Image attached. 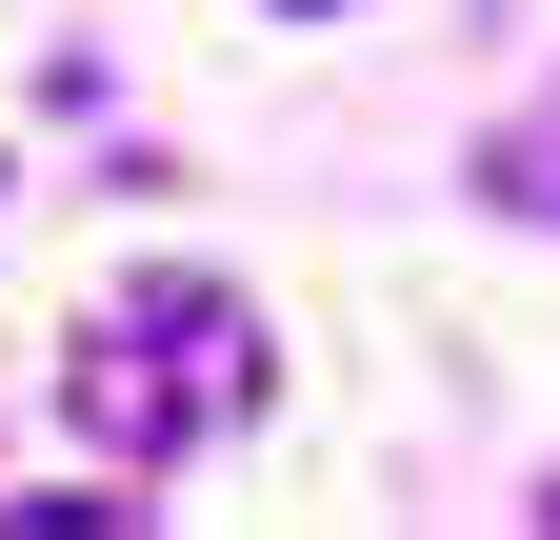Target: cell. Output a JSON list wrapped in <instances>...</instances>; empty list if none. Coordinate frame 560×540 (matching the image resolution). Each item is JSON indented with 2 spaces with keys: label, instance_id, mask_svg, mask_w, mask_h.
<instances>
[{
  "label": "cell",
  "instance_id": "cell-1",
  "mask_svg": "<svg viewBox=\"0 0 560 540\" xmlns=\"http://www.w3.org/2000/svg\"><path fill=\"white\" fill-rule=\"evenodd\" d=\"M60 400H81V441H101V460H180V421H200L221 380H200V361H140V320H101V341L60 361Z\"/></svg>",
  "mask_w": 560,
  "mask_h": 540
},
{
  "label": "cell",
  "instance_id": "cell-2",
  "mask_svg": "<svg viewBox=\"0 0 560 540\" xmlns=\"http://www.w3.org/2000/svg\"><path fill=\"white\" fill-rule=\"evenodd\" d=\"M101 520H140V501H101V481H60V501H0V540H101Z\"/></svg>",
  "mask_w": 560,
  "mask_h": 540
}]
</instances>
